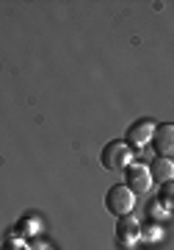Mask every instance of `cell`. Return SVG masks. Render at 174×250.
<instances>
[{
	"label": "cell",
	"instance_id": "cell-1",
	"mask_svg": "<svg viewBox=\"0 0 174 250\" xmlns=\"http://www.w3.org/2000/svg\"><path fill=\"white\" fill-rule=\"evenodd\" d=\"M100 161H103L105 170L119 172V170H124V167H130V164H133V150L124 142H108L103 147Z\"/></svg>",
	"mask_w": 174,
	"mask_h": 250
},
{
	"label": "cell",
	"instance_id": "cell-2",
	"mask_svg": "<svg viewBox=\"0 0 174 250\" xmlns=\"http://www.w3.org/2000/svg\"><path fill=\"white\" fill-rule=\"evenodd\" d=\"M105 208L116 217H127L133 214V208H136V195H133L127 187H113L108 189V195H105Z\"/></svg>",
	"mask_w": 174,
	"mask_h": 250
},
{
	"label": "cell",
	"instance_id": "cell-3",
	"mask_svg": "<svg viewBox=\"0 0 174 250\" xmlns=\"http://www.w3.org/2000/svg\"><path fill=\"white\" fill-rule=\"evenodd\" d=\"M124 178H127L124 184H127V189H130L133 195H144L152 187L147 164H130V167H124Z\"/></svg>",
	"mask_w": 174,
	"mask_h": 250
},
{
	"label": "cell",
	"instance_id": "cell-4",
	"mask_svg": "<svg viewBox=\"0 0 174 250\" xmlns=\"http://www.w3.org/2000/svg\"><path fill=\"white\" fill-rule=\"evenodd\" d=\"M149 145L155 147V153L160 156V159H169L174 150V128L169 123L166 125H157L155 131H152V139H149Z\"/></svg>",
	"mask_w": 174,
	"mask_h": 250
},
{
	"label": "cell",
	"instance_id": "cell-5",
	"mask_svg": "<svg viewBox=\"0 0 174 250\" xmlns=\"http://www.w3.org/2000/svg\"><path fill=\"white\" fill-rule=\"evenodd\" d=\"M152 131H155V125L149 123V120H141V123H136V125H130V128H127V147H136V150H139V147H144V145H149V139H152Z\"/></svg>",
	"mask_w": 174,
	"mask_h": 250
},
{
	"label": "cell",
	"instance_id": "cell-6",
	"mask_svg": "<svg viewBox=\"0 0 174 250\" xmlns=\"http://www.w3.org/2000/svg\"><path fill=\"white\" fill-rule=\"evenodd\" d=\"M147 170H149V178L152 181H157V184H169L172 175H174V164H172V159H155V164L147 167Z\"/></svg>",
	"mask_w": 174,
	"mask_h": 250
},
{
	"label": "cell",
	"instance_id": "cell-7",
	"mask_svg": "<svg viewBox=\"0 0 174 250\" xmlns=\"http://www.w3.org/2000/svg\"><path fill=\"white\" fill-rule=\"evenodd\" d=\"M119 228H122V231H119V239H122V242H127L130 236H139V223H136V220H133L130 214H127V217H122V223H119Z\"/></svg>",
	"mask_w": 174,
	"mask_h": 250
},
{
	"label": "cell",
	"instance_id": "cell-8",
	"mask_svg": "<svg viewBox=\"0 0 174 250\" xmlns=\"http://www.w3.org/2000/svg\"><path fill=\"white\" fill-rule=\"evenodd\" d=\"M3 250H28L25 245H14V242H9V245H3Z\"/></svg>",
	"mask_w": 174,
	"mask_h": 250
}]
</instances>
